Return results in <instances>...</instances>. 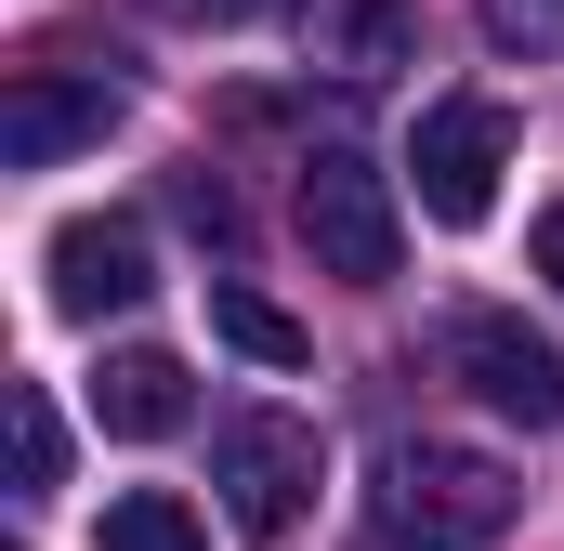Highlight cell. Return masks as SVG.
I'll return each mask as SVG.
<instances>
[{
    "mask_svg": "<svg viewBox=\"0 0 564 551\" xmlns=\"http://www.w3.org/2000/svg\"><path fill=\"white\" fill-rule=\"evenodd\" d=\"M302 237H315V263L355 276V289H381V276L408 263V224H394V184L355 158V144H328V158H302Z\"/></svg>",
    "mask_w": 564,
    "mask_h": 551,
    "instance_id": "obj_3",
    "label": "cell"
},
{
    "mask_svg": "<svg viewBox=\"0 0 564 551\" xmlns=\"http://www.w3.org/2000/svg\"><path fill=\"white\" fill-rule=\"evenodd\" d=\"M66 486V420L40 381H13V499H53Z\"/></svg>",
    "mask_w": 564,
    "mask_h": 551,
    "instance_id": "obj_11",
    "label": "cell"
},
{
    "mask_svg": "<svg viewBox=\"0 0 564 551\" xmlns=\"http://www.w3.org/2000/svg\"><path fill=\"white\" fill-rule=\"evenodd\" d=\"M368 512H381V539L394 551H486L512 512H525V486L486 460V446H394L381 460V486H368Z\"/></svg>",
    "mask_w": 564,
    "mask_h": 551,
    "instance_id": "obj_1",
    "label": "cell"
},
{
    "mask_svg": "<svg viewBox=\"0 0 564 551\" xmlns=\"http://www.w3.org/2000/svg\"><path fill=\"white\" fill-rule=\"evenodd\" d=\"M93 551H210V526H197V512H184L171 486H132V499H106Z\"/></svg>",
    "mask_w": 564,
    "mask_h": 551,
    "instance_id": "obj_10",
    "label": "cell"
},
{
    "mask_svg": "<svg viewBox=\"0 0 564 551\" xmlns=\"http://www.w3.org/2000/svg\"><path fill=\"white\" fill-rule=\"evenodd\" d=\"M158 289V250H144L132 210H79V224H53V315H119Z\"/></svg>",
    "mask_w": 564,
    "mask_h": 551,
    "instance_id": "obj_7",
    "label": "cell"
},
{
    "mask_svg": "<svg viewBox=\"0 0 564 551\" xmlns=\"http://www.w3.org/2000/svg\"><path fill=\"white\" fill-rule=\"evenodd\" d=\"M93 420H106V433H132V446L184 433V420H197V381H184V355H158V342L106 355V381H93Z\"/></svg>",
    "mask_w": 564,
    "mask_h": 551,
    "instance_id": "obj_8",
    "label": "cell"
},
{
    "mask_svg": "<svg viewBox=\"0 0 564 551\" xmlns=\"http://www.w3.org/2000/svg\"><path fill=\"white\" fill-rule=\"evenodd\" d=\"M446 368H459L499 420H525V433H552V420H564V355L525 328V315H499V302L446 315Z\"/></svg>",
    "mask_w": 564,
    "mask_h": 551,
    "instance_id": "obj_5",
    "label": "cell"
},
{
    "mask_svg": "<svg viewBox=\"0 0 564 551\" xmlns=\"http://www.w3.org/2000/svg\"><path fill=\"white\" fill-rule=\"evenodd\" d=\"M408 53V26H394V0H341V66L368 79V66H394Z\"/></svg>",
    "mask_w": 564,
    "mask_h": 551,
    "instance_id": "obj_13",
    "label": "cell"
},
{
    "mask_svg": "<svg viewBox=\"0 0 564 551\" xmlns=\"http://www.w3.org/2000/svg\"><path fill=\"white\" fill-rule=\"evenodd\" d=\"M210 486H224V526L250 551L302 539V512H315V486H328V446H315V420L302 408H237L210 433Z\"/></svg>",
    "mask_w": 564,
    "mask_h": 551,
    "instance_id": "obj_2",
    "label": "cell"
},
{
    "mask_svg": "<svg viewBox=\"0 0 564 551\" xmlns=\"http://www.w3.org/2000/svg\"><path fill=\"white\" fill-rule=\"evenodd\" d=\"M171 210H184V224H197L210 250H237V197H224L210 171H171Z\"/></svg>",
    "mask_w": 564,
    "mask_h": 551,
    "instance_id": "obj_14",
    "label": "cell"
},
{
    "mask_svg": "<svg viewBox=\"0 0 564 551\" xmlns=\"http://www.w3.org/2000/svg\"><path fill=\"white\" fill-rule=\"evenodd\" d=\"M408 171H421V210H433V224H486V210H499V171H512V106H499V93L421 106Z\"/></svg>",
    "mask_w": 564,
    "mask_h": 551,
    "instance_id": "obj_4",
    "label": "cell"
},
{
    "mask_svg": "<svg viewBox=\"0 0 564 551\" xmlns=\"http://www.w3.org/2000/svg\"><path fill=\"white\" fill-rule=\"evenodd\" d=\"M499 53H564V0H473Z\"/></svg>",
    "mask_w": 564,
    "mask_h": 551,
    "instance_id": "obj_12",
    "label": "cell"
},
{
    "mask_svg": "<svg viewBox=\"0 0 564 551\" xmlns=\"http://www.w3.org/2000/svg\"><path fill=\"white\" fill-rule=\"evenodd\" d=\"M210 328H224L250 368H302V355H315V328H302V315H276L250 276H210Z\"/></svg>",
    "mask_w": 564,
    "mask_h": 551,
    "instance_id": "obj_9",
    "label": "cell"
},
{
    "mask_svg": "<svg viewBox=\"0 0 564 551\" xmlns=\"http://www.w3.org/2000/svg\"><path fill=\"white\" fill-rule=\"evenodd\" d=\"M171 13H197V26H263V13H289V0H171Z\"/></svg>",
    "mask_w": 564,
    "mask_h": 551,
    "instance_id": "obj_15",
    "label": "cell"
},
{
    "mask_svg": "<svg viewBox=\"0 0 564 551\" xmlns=\"http://www.w3.org/2000/svg\"><path fill=\"white\" fill-rule=\"evenodd\" d=\"M525 250H539V276H552V289H564V197H552V210H539V237H525Z\"/></svg>",
    "mask_w": 564,
    "mask_h": 551,
    "instance_id": "obj_16",
    "label": "cell"
},
{
    "mask_svg": "<svg viewBox=\"0 0 564 551\" xmlns=\"http://www.w3.org/2000/svg\"><path fill=\"white\" fill-rule=\"evenodd\" d=\"M119 132V79H79V66H26L13 93H0V158L13 171H53V158H79V144Z\"/></svg>",
    "mask_w": 564,
    "mask_h": 551,
    "instance_id": "obj_6",
    "label": "cell"
}]
</instances>
